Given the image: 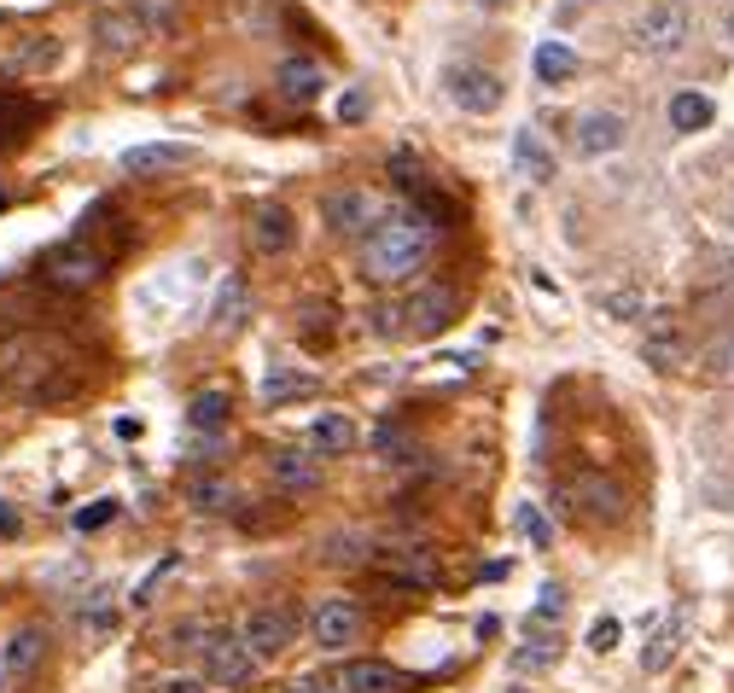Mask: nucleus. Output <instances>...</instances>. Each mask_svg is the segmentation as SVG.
<instances>
[{
  "instance_id": "45",
  "label": "nucleus",
  "mask_w": 734,
  "mask_h": 693,
  "mask_svg": "<svg viewBox=\"0 0 734 693\" xmlns=\"http://www.w3.org/2000/svg\"><path fill=\"white\" fill-rule=\"evenodd\" d=\"M374 333H385V338H391V333H402V310H391V303H379V310H374Z\"/></svg>"
},
{
  "instance_id": "36",
  "label": "nucleus",
  "mask_w": 734,
  "mask_h": 693,
  "mask_svg": "<svg viewBox=\"0 0 734 693\" xmlns=\"http://www.w3.org/2000/svg\"><path fill=\"white\" fill-rule=\"evenodd\" d=\"M705 367H711V373H723V379H734V333L711 338V350H705Z\"/></svg>"
},
{
  "instance_id": "39",
  "label": "nucleus",
  "mask_w": 734,
  "mask_h": 693,
  "mask_svg": "<svg viewBox=\"0 0 734 693\" xmlns=\"http://www.w3.org/2000/svg\"><path fill=\"white\" fill-rule=\"evenodd\" d=\"M175 571H181V554H170V560H163V565H152V577H147V583H140V588H134V606H152V595H158V583H163V577H175Z\"/></svg>"
},
{
  "instance_id": "47",
  "label": "nucleus",
  "mask_w": 734,
  "mask_h": 693,
  "mask_svg": "<svg viewBox=\"0 0 734 693\" xmlns=\"http://www.w3.org/2000/svg\"><path fill=\"white\" fill-rule=\"evenodd\" d=\"M158 693H204V687H198V682H187V676H181V682H163Z\"/></svg>"
},
{
  "instance_id": "49",
  "label": "nucleus",
  "mask_w": 734,
  "mask_h": 693,
  "mask_svg": "<svg viewBox=\"0 0 734 693\" xmlns=\"http://www.w3.org/2000/svg\"><path fill=\"white\" fill-rule=\"evenodd\" d=\"M292 693H321V687H292Z\"/></svg>"
},
{
  "instance_id": "20",
  "label": "nucleus",
  "mask_w": 734,
  "mask_h": 693,
  "mask_svg": "<svg viewBox=\"0 0 734 693\" xmlns=\"http://www.w3.org/2000/svg\"><path fill=\"white\" fill-rule=\"evenodd\" d=\"M397 571L402 577L391 588H438V554L432 548H397Z\"/></svg>"
},
{
  "instance_id": "1",
  "label": "nucleus",
  "mask_w": 734,
  "mask_h": 693,
  "mask_svg": "<svg viewBox=\"0 0 734 693\" xmlns=\"http://www.w3.org/2000/svg\"><path fill=\"white\" fill-rule=\"evenodd\" d=\"M432 257V228L420 216H391L367 234V251H361V274L374 285H397V280H414Z\"/></svg>"
},
{
  "instance_id": "10",
  "label": "nucleus",
  "mask_w": 734,
  "mask_h": 693,
  "mask_svg": "<svg viewBox=\"0 0 734 693\" xmlns=\"http://www.w3.org/2000/svg\"><path fill=\"white\" fill-rule=\"evenodd\" d=\"M117 163H122V175L152 181V175H170L181 163H193V147H181V140H147V147H129Z\"/></svg>"
},
{
  "instance_id": "7",
  "label": "nucleus",
  "mask_w": 734,
  "mask_h": 693,
  "mask_svg": "<svg viewBox=\"0 0 734 693\" xmlns=\"http://www.w3.org/2000/svg\"><path fill=\"white\" fill-rule=\"evenodd\" d=\"M198 652H204V676L216 687H245L257 676V652L245 647V636H211V647Z\"/></svg>"
},
{
  "instance_id": "16",
  "label": "nucleus",
  "mask_w": 734,
  "mask_h": 693,
  "mask_svg": "<svg viewBox=\"0 0 734 693\" xmlns=\"http://www.w3.org/2000/svg\"><path fill=\"white\" fill-rule=\"evenodd\" d=\"M274 88L285 99H298V106H310V99H321V88H326V71L315 65V58H285L280 76H274Z\"/></svg>"
},
{
  "instance_id": "12",
  "label": "nucleus",
  "mask_w": 734,
  "mask_h": 693,
  "mask_svg": "<svg viewBox=\"0 0 734 693\" xmlns=\"http://www.w3.org/2000/svg\"><path fill=\"white\" fill-rule=\"evenodd\" d=\"M251 245H257V251H269V257L292 251V245H298L292 210H285V204H257V210H251Z\"/></svg>"
},
{
  "instance_id": "14",
  "label": "nucleus",
  "mask_w": 734,
  "mask_h": 693,
  "mask_svg": "<svg viewBox=\"0 0 734 693\" xmlns=\"http://www.w3.org/2000/svg\"><path fill=\"white\" fill-rule=\"evenodd\" d=\"M269 478L280 489H292V496H315L321 489V461L298 455V448H280V455H269Z\"/></svg>"
},
{
  "instance_id": "33",
  "label": "nucleus",
  "mask_w": 734,
  "mask_h": 693,
  "mask_svg": "<svg viewBox=\"0 0 734 693\" xmlns=\"http://www.w3.org/2000/svg\"><path fill=\"white\" fill-rule=\"evenodd\" d=\"M414 216L438 234V228H449V221H455V204H449V198H432V193H414Z\"/></svg>"
},
{
  "instance_id": "5",
  "label": "nucleus",
  "mask_w": 734,
  "mask_h": 693,
  "mask_svg": "<svg viewBox=\"0 0 734 693\" xmlns=\"http://www.w3.org/2000/svg\"><path fill=\"white\" fill-rule=\"evenodd\" d=\"M688 30H693L688 7H677V0H659V7H647V12H641L636 47H641V53H659V58H665V53H682Z\"/></svg>"
},
{
  "instance_id": "24",
  "label": "nucleus",
  "mask_w": 734,
  "mask_h": 693,
  "mask_svg": "<svg viewBox=\"0 0 734 693\" xmlns=\"http://www.w3.org/2000/svg\"><path fill=\"white\" fill-rule=\"evenodd\" d=\"M245 315H251V292H245L239 274H228V285H222V297H216V333L245 326Z\"/></svg>"
},
{
  "instance_id": "19",
  "label": "nucleus",
  "mask_w": 734,
  "mask_h": 693,
  "mask_svg": "<svg viewBox=\"0 0 734 693\" xmlns=\"http://www.w3.org/2000/svg\"><path fill=\"white\" fill-rule=\"evenodd\" d=\"M344 687H350V693H408L402 670L379 664V659H361V664H350V670H344Z\"/></svg>"
},
{
  "instance_id": "52",
  "label": "nucleus",
  "mask_w": 734,
  "mask_h": 693,
  "mask_svg": "<svg viewBox=\"0 0 734 693\" xmlns=\"http://www.w3.org/2000/svg\"><path fill=\"white\" fill-rule=\"evenodd\" d=\"M728 35H734V18H728Z\"/></svg>"
},
{
  "instance_id": "41",
  "label": "nucleus",
  "mask_w": 734,
  "mask_h": 693,
  "mask_svg": "<svg viewBox=\"0 0 734 693\" xmlns=\"http://www.w3.org/2000/svg\"><path fill=\"white\" fill-rule=\"evenodd\" d=\"M374 443H379V448H385V455H391V461H414V443H402L391 420H385V425H374Z\"/></svg>"
},
{
  "instance_id": "32",
  "label": "nucleus",
  "mask_w": 734,
  "mask_h": 693,
  "mask_svg": "<svg viewBox=\"0 0 734 693\" xmlns=\"http://www.w3.org/2000/svg\"><path fill=\"white\" fill-rule=\"evenodd\" d=\"M554 659H560V641H542V636H530V641L514 652V664H519V670H548Z\"/></svg>"
},
{
  "instance_id": "37",
  "label": "nucleus",
  "mask_w": 734,
  "mask_h": 693,
  "mask_svg": "<svg viewBox=\"0 0 734 693\" xmlns=\"http://www.w3.org/2000/svg\"><path fill=\"white\" fill-rule=\"evenodd\" d=\"M82 624H88L94 636H106V629L117 624V606H111V595H94V606H82Z\"/></svg>"
},
{
  "instance_id": "43",
  "label": "nucleus",
  "mask_w": 734,
  "mask_h": 693,
  "mask_svg": "<svg viewBox=\"0 0 734 693\" xmlns=\"http://www.w3.org/2000/svg\"><path fill=\"white\" fill-rule=\"evenodd\" d=\"M618 636H624L618 618H595V629H589V647H595V652H612V647H618Z\"/></svg>"
},
{
  "instance_id": "34",
  "label": "nucleus",
  "mask_w": 734,
  "mask_h": 693,
  "mask_svg": "<svg viewBox=\"0 0 734 693\" xmlns=\"http://www.w3.org/2000/svg\"><path fill=\"white\" fill-rule=\"evenodd\" d=\"M111 519H117V501H111V496L76 507V530H82V537H88V530H99V524H111Z\"/></svg>"
},
{
  "instance_id": "50",
  "label": "nucleus",
  "mask_w": 734,
  "mask_h": 693,
  "mask_svg": "<svg viewBox=\"0 0 734 693\" xmlns=\"http://www.w3.org/2000/svg\"><path fill=\"white\" fill-rule=\"evenodd\" d=\"M478 7H501V0H478Z\"/></svg>"
},
{
  "instance_id": "38",
  "label": "nucleus",
  "mask_w": 734,
  "mask_h": 693,
  "mask_svg": "<svg viewBox=\"0 0 734 693\" xmlns=\"http://www.w3.org/2000/svg\"><path fill=\"white\" fill-rule=\"evenodd\" d=\"M560 611H565V588L548 583L542 595H537V618H530V624H560Z\"/></svg>"
},
{
  "instance_id": "48",
  "label": "nucleus",
  "mask_w": 734,
  "mask_h": 693,
  "mask_svg": "<svg viewBox=\"0 0 734 693\" xmlns=\"http://www.w3.org/2000/svg\"><path fill=\"white\" fill-rule=\"evenodd\" d=\"M7 687H12V682H7V670H0V693H7Z\"/></svg>"
},
{
  "instance_id": "21",
  "label": "nucleus",
  "mask_w": 734,
  "mask_h": 693,
  "mask_svg": "<svg viewBox=\"0 0 734 693\" xmlns=\"http://www.w3.org/2000/svg\"><path fill=\"white\" fill-rule=\"evenodd\" d=\"M310 391H315V373H292V367H269V373H262V402H269V408L298 402Z\"/></svg>"
},
{
  "instance_id": "11",
  "label": "nucleus",
  "mask_w": 734,
  "mask_h": 693,
  "mask_svg": "<svg viewBox=\"0 0 734 693\" xmlns=\"http://www.w3.org/2000/svg\"><path fill=\"white\" fill-rule=\"evenodd\" d=\"M321 216L338 239H356V234H367V221H374V198L361 187H338V193L321 198Z\"/></svg>"
},
{
  "instance_id": "23",
  "label": "nucleus",
  "mask_w": 734,
  "mask_h": 693,
  "mask_svg": "<svg viewBox=\"0 0 734 693\" xmlns=\"http://www.w3.org/2000/svg\"><path fill=\"white\" fill-rule=\"evenodd\" d=\"M228 414H234L228 391H198L193 408H187V425H193V432H222V425H228Z\"/></svg>"
},
{
  "instance_id": "22",
  "label": "nucleus",
  "mask_w": 734,
  "mask_h": 693,
  "mask_svg": "<svg viewBox=\"0 0 734 693\" xmlns=\"http://www.w3.org/2000/svg\"><path fill=\"white\" fill-rule=\"evenodd\" d=\"M140 30H147V24H134L129 12H106L94 24V35H99V47H106V53H134L140 47Z\"/></svg>"
},
{
  "instance_id": "3",
  "label": "nucleus",
  "mask_w": 734,
  "mask_h": 693,
  "mask_svg": "<svg viewBox=\"0 0 734 693\" xmlns=\"http://www.w3.org/2000/svg\"><path fill=\"white\" fill-rule=\"evenodd\" d=\"M455 321H461V292H455V285H443V280L420 285V292H408V303H402V326H408L414 338H438V333H449Z\"/></svg>"
},
{
  "instance_id": "51",
  "label": "nucleus",
  "mask_w": 734,
  "mask_h": 693,
  "mask_svg": "<svg viewBox=\"0 0 734 693\" xmlns=\"http://www.w3.org/2000/svg\"><path fill=\"white\" fill-rule=\"evenodd\" d=\"M0 210H7V193H0Z\"/></svg>"
},
{
  "instance_id": "27",
  "label": "nucleus",
  "mask_w": 734,
  "mask_h": 693,
  "mask_svg": "<svg viewBox=\"0 0 734 693\" xmlns=\"http://www.w3.org/2000/svg\"><path fill=\"white\" fill-rule=\"evenodd\" d=\"M537 76L548 82V88H554V82H571L578 76V53H571L565 41H542L537 47Z\"/></svg>"
},
{
  "instance_id": "2",
  "label": "nucleus",
  "mask_w": 734,
  "mask_h": 693,
  "mask_svg": "<svg viewBox=\"0 0 734 693\" xmlns=\"http://www.w3.org/2000/svg\"><path fill=\"white\" fill-rule=\"evenodd\" d=\"M106 274V257L88 251V239H71V245H53L47 257H41V280L53 285V292H88Z\"/></svg>"
},
{
  "instance_id": "6",
  "label": "nucleus",
  "mask_w": 734,
  "mask_h": 693,
  "mask_svg": "<svg viewBox=\"0 0 734 693\" xmlns=\"http://www.w3.org/2000/svg\"><path fill=\"white\" fill-rule=\"evenodd\" d=\"M298 641V611L292 606H257L251 618H245V647L257 652V659H280L285 647Z\"/></svg>"
},
{
  "instance_id": "4",
  "label": "nucleus",
  "mask_w": 734,
  "mask_h": 693,
  "mask_svg": "<svg viewBox=\"0 0 734 693\" xmlns=\"http://www.w3.org/2000/svg\"><path fill=\"white\" fill-rule=\"evenodd\" d=\"M361 629H367V618H361V606L356 600H315V611H310V636H315V647L321 652H344V647H356L361 641Z\"/></svg>"
},
{
  "instance_id": "42",
  "label": "nucleus",
  "mask_w": 734,
  "mask_h": 693,
  "mask_svg": "<svg viewBox=\"0 0 734 693\" xmlns=\"http://www.w3.org/2000/svg\"><path fill=\"white\" fill-rule=\"evenodd\" d=\"M519 530H525V537L537 542V548H548V542H554V530H548V519H542V513H537V507H530V501L519 507Z\"/></svg>"
},
{
  "instance_id": "17",
  "label": "nucleus",
  "mask_w": 734,
  "mask_h": 693,
  "mask_svg": "<svg viewBox=\"0 0 734 693\" xmlns=\"http://www.w3.org/2000/svg\"><path fill=\"white\" fill-rule=\"evenodd\" d=\"M514 170H519L525 181H537V187H542V181H554V152L542 147L537 129H519V134H514Z\"/></svg>"
},
{
  "instance_id": "30",
  "label": "nucleus",
  "mask_w": 734,
  "mask_h": 693,
  "mask_svg": "<svg viewBox=\"0 0 734 693\" xmlns=\"http://www.w3.org/2000/svg\"><path fill=\"white\" fill-rule=\"evenodd\" d=\"M647 361H652V367H665V373H670V367L682 361V344H677V333H670V321H665V315L652 321V338H647Z\"/></svg>"
},
{
  "instance_id": "40",
  "label": "nucleus",
  "mask_w": 734,
  "mask_h": 693,
  "mask_svg": "<svg viewBox=\"0 0 734 693\" xmlns=\"http://www.w3.org/2000/svg\"><path fill=\"white\" fill-rule=\"evenodd\" d=\"M670 659H677V629H659V641L641 652V664H647V670H665Z\"/></svg>"
},
{
  "instance_id": "18",
  "label": "nucleus",
  "mask_w": 734,
  "mask_h": 693,
  "mask_svg": "<svg viewBox=\"0 0 734 693\" xmlns=\"http://www.w3.org/2000/svg\"><path fill=\"white\" fill-rule=\"evenodd\" d=\"M310 443L321 448V455H350V448L361 443V432H356V420H350V414H315Z\"/></svg>"
},
{
  "instance_id": "9",
  "label": "nucleus",
  "mask_w": 734,
  "mask_h": 693,
  "mask_svg": "<svg viewBox=\"0 0 734 693\" xmlns=\"http://www.w3.org/2000/svg\"><path fill=\"white\" fill-rule=\"evenodd\" d=\"M565 496H571V507H578L583 519H601V524H618L624 507H629L624 489L612 484L606 473H578V478L565 484Z\"/></svg>"
},
{
  "instance_id": "13",
  "label": "nucleus",
  "mask_w": 734,
  "mask_h": 693,
  "mask_svg": "<svg viewBox=\"0 0 734 693\" xmlns=\"http://www.w3.org/2000/svg\"><path fill=\"white\" fill-rule=\"evenodd\" d=\"M624 134H629V122H624L618 111H589V117H578V152H583V158L618 152Z\"/></svg>"
},
{
  "instance_id": "31",
  "label": "nucleus",
  "mask_w": 734,
  "mask_h": 693,
  "mask_svg": "<svg viewBox=\"0 0 734 693\" xmlns=\"http://www.w3.org/2000/svg\"><path fill=\"white\" fill-rule=\"evenodd\" d=\"M140 24L152 35H175L181 24V0H140Z\"/></svg>"
},
{
  "instance_id": "44",
  "label": "nucleus",
  "mask_w": 734,
  "mask_h": 693,
  "mask_svg": "<svg viewBox=\"0 0 734 693\" xmlns=\"http://www.w3.org/2000/svg\"><path fill=\"white\" fill-rule=\"evenodd\" d=\"M338 117H344V122H361V117H367V94H361V88H350V94L338 99Z\"/></svg>"
},
{
  "instance_id": "35",
  "label": "nucleus",
  "mask_w": 734,
  "mask_h": 693,
  "mask_svg": "<svg viewBox=\"0 0 734 693\" xmlns=\"http://www.w3.org/2000/svg\"><path fill=\"white\" fill-rule=\"evenodd\" d=\"M420 175H425V170H420L414 152H391V181H397L402 193H420Z\"/></svg>"
},
{
  "instance_id": "15",
  "label": "nucleus",
  "mask_w": 734,
  "mask_h": 693,
  "mask_svg": "<svg viewBox=\"0 0 734 693\" xmlns=\"http://www.w3.org/2000/svg\"><path fill=\"white\" fill-rule=\"evenodd\" d=\"M41 652H47V629L24 624V629H18V636L7 641V652H0V670H7V682H24L30 670L41 664Z\"/></svg>"
},
{
  "instance_id": "26",
  "label": "nucleus",
  "mask_w": 734,
  "mask_h": 693,
  "mask_svg": "<svg viewBox=\"0 0 734 693\" xmlns=\"http://www.w3.org/2000/svg\"><path fill=\"white\" fill-rule=\"evenodd\" d=\"M30 122H35V99H24V94H0V147L24 140Z\"/></svg>"
},
{
  "instance_id": "46",
  "label": "nucleus",
  "mask_w": 734,
  "mask_h": 693,
  "mask_svg": "<svg viewBox=\"0 0 734 693\" xmlns=\"http://www.w3.org/2000/svg\"><path fill=\"white\" fill-rule=\"evenodd\" d=\"M0 537H18V513H12L7 501H0Z\"/></svg>"
},
{
  "instance_id": "8",
  "label": "nucleus",
  "mask_w": 734,
  "mask_h": 693,
  "mask_svg": "<svg viewBox=\"0 0 734 693\" xmlns=\"http://www.w3.org/2000/svg\"><path fill=\"white\" fill-rule=\"evenodd\" d=\"M449 99H455L461 111H473V117H489V111H501V99H507V82H501L496 71L461 65V71H449Z\"/></svg>"
},
{
  "instance_id": "29",
  "label": "nucleus",
  "mask_w": 734,
  "mask_h": 693,
  "mask_svg": "<svg viewBox=\"0 0 734 693\" xmlns=\"http://www.w3.org/2000/svg\"><path fill=\"white\" fill-rule=\"evenodd\" d=\"M595 303H601V315H612V321H641L647 315V303H641L636 285H612V292H601Z\"/></svg>"
},
{
  "instance_id": "28",
  "label": "nucleus",
  "mask_w": 734,
  "mask_h": 693,
  "mask_svg": "<svg viewBox=\"0 0 734 693\" xmlns=\"http://www.w3.org/2000/svg\"><path fill=\"white\" fill-rule=\"evenodd\" d=\"M717 117V106H711L705 94H677L670 99V122H677L682 134H693V129H705V122Z\"/></svg>"
},
{
  "instance_id": "25",
  "label": "nucleus",
  "mask_w": 734,
  "mask_h": 693,
  "mask_svg": "<svg viewBox=\"0 0 734 693\" xmlns=\"http://www.w3.org/2000/svg\"><path fill=\"white\" fill-rule=\"evenodd\" d=\"M187 501L198 507V513H234V484L228 478H193L187 484Z\"/></svg>"
}]
</instances>
